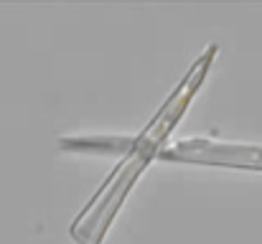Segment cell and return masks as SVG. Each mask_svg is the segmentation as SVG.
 I'll use <instances>...</instances> for the list:
<instances>
[{
	"label": "cell",
	"mask_w": 262,
	"mask_h": 244,
	"mask_svg": "<svg viewBox=\"0 0 262 244\" xmlns=\"http://www.w3.org/2000/svg\"><path fill=\"white\" fill-rule=\"evenodd\" d=\"M216 51V46H209V51L201 56V59H196V64L191 66V72L186 74V79L181 86H176L173 94L166 99V104H163V109L150 120V125L138 135V138H133V143H130V156L122 161L120 165V170H115L107 181H104V188H112L110 191V196L97 206V211H94V216L89 219V224L84 229H79L77 234H79V239L84 244H97L102 239V234H104V229L110 227V219L115 216V211L120 209V204H122V198H125V193L130 191V186H133V181L143 173V168L150 163L153 156H158L161 153V143L166 140V135L171 132V127H173V122L181 117V112L188 107V102H191V97H193V92L201 86V79H204V72H206V66H209V59H211V54Z\"/></svg>",
	"instance_id": "1"
},
{
	"label": "cell",
	"mask_w": 262,
	"mask_h": 244,
	"mask_svg": "<svg viewBox=\"0 0 262 244\" xmlns=\"http://www.w3.org/2000/svg\"><path fill=\"white\" fill-rule=\"evenodd\" d=\"M158 158H163V161L209 163V165L262 168V145L191 138V140H181V143H176L173 148H161Z\"/></svg>",
	"instance_id": "2"
}]
</instances>
